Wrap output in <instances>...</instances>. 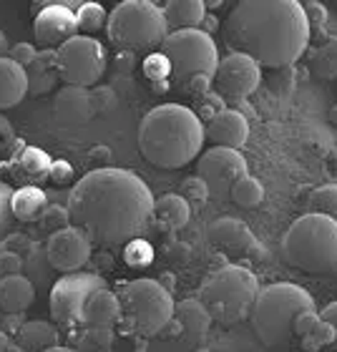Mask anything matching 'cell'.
I'll use <instances>...</instances> for the list:
<instances>
[{"mask_svg":"<svg viewBox=\"0 0 337 352\" xmlns=\"http://www.w3.org/2000/svg\"><path fill=\"white\" fill-rule=\"evenodd\" d=\"M28 96V76L8 56L0 58V111L15 109Z\"/></svg>","mask_w":337,"mask_h":352,"instance_id":"obj_24","label":"cell"},{"mask_svg":"<svg viewBox=\"0 0 337 352\" xmlns=\"http://www.w3.org/2000/svg\"><path fill=\"white\" fill-rule=\"evenodd\" d=\"M106 279L94 272H71L56 279V285L48 292V307L51 320L56 324H81L83 307L98 289H106Z\"/></svg>","mask_w":337,"mask_h":352,"instance_id":"obj_11","label":"cell"},{"mask_svg":"<svg viewBox=\"0 0 337 352\" xmlns=\"http://www.w3.org/2000/svg\"><path fill=\"white\" fill-rule=\"evenodd\" d=\"M247 174V159L235 148L212 146L197 162V176L206 184L212 199H229L232 186Z\"/></svg>","mask_w":337,"mask_h":352,"instance_id":"obj_12","label":"cell"},{"mask_svg":"<svg viewBox=\"0 0 337 352\" xmlns=\"http://www.w3.org/2000/svg\"><path fill=\"white\" fill-rule=\"evenodd\" d=\"M124 259H126V264H131V267H146V264H151V259H154V250H151V244H146L144 239H131V242L126 244Z\"/></svg>","mask_w":337,"mask_h":352,"instance_id":"obj_38","label":"cell"},{"mask_svg":"<svg viewBox=\"0 0 337 352\" xmlns=\"http://www.w3.org/2000/svg\"><path fill=\"white\" fill-rule=\"evenodd\" d=\"M23 257L21 252L3 250L0 247V277H10V274H23Z\"/></svg>","mask_w":337,"mask_h":352,"instance_id":"obj_40","label":"cell"},{"mask_svg":"<svg viewBox=\"0 0 337 352\" xmlns=\"http://www.w3.org/2000/svg\"><path fill=\"white\" fill-rule=\"evenodd\" d=\"M113 342V330H98V327H83L81 342L74 347L76 352H109Z\"/></svg>","mask_w":337,"mask_h":352,"instance_id":"obj_34","label":"cell"},{"mask_svg":"<svg viewBox=\"0 0 337 352\" xmlns=\"http://www.w3.org/2000/svg\"><path fill=\"white\" fill-rule=\"evenodd\" d=\"M33 36L43 51H53V48L58 51L61 45H66L71 38L78 36L76 13L66 6H45L33 21Z\"/></svg>","mask_w":337,"mask_h":352,"instance_id":"obj_16","label":"cell"},{"mask_svg":"<svg viewBox=\"0 0 337 352\" xmlns=\"http://www.w3.org/2000/svg\"><path fill=\"white\" fill-rule=\"evenodd\" d=\"M221 33L232 53L250 56L259 68L292 66L309 43V25L297 0H242Z\"/></svg>","mask_w":337,"mask_h":352,"instance_id":"obj_2","label":"cell"},{"mask_svg":"<svg viewBox=\"0 0 337 352\" xmlns=\"http://www.w3.org/2000/svg\"><path fill=\"white\" fill-rule=\"evenodd\" d=\"M68 217L91 244L118 247L139 239L154 217V194L133 171L106 166L88 171L68 194Z\"/></svg>","mask_w":337,"mask_h":352,"instance_id":"obj_1","label":"cell"},{"mask_svg":"<svg viewBox=\"0 0 337 352\" xmlns=\"http://www.w3.org/2000/svg\"><path fill=\"white\" fill-rule=\"evenodd\" d=\"M36 45H30V43H15L13 48H10V51H8V58L10 60H15V63H18V66H28L30 60L36 58Z\"/></svg>","mask_w":337,"mask_h":352,"instance_id":"obj_45","label":"cell"},{"mask_svg":"<svg viewBox=\"0 0 337 352\" xmlns=\"http://www.w3.org/2000/svg\"><path fill=\"white\" fill-rule=\"evenodd\" d=\"M302 13H305V21H307L309 28H323L327 23V8L323 3H317V0L302 3Z\"/></svg>","mask_w":337,"mask_h":352,"instance_id":"obj_42","label":"cell"},{"mask_svg":"<svg viewBox=\"0 0 337 352\" xmlns=\"http://www.w3.org/2000/svg\"><path fill=\"white\" fill-rule=\"evenodd\" d=\"M320 312L317 309H312V312H302L297 320H294L292 324V332H294V338H305V335H309V332L315 330L317 324H320Z\"/></svg>","mask_w":337,"mask_h":352,"instance_id":"obj_43","label":"cell"},{"mask_svg":"<svg viewBox=\"0 0 337 352\" xmlns=\"http://www.w3.org/2000/svg\"><path fill=\"white\" fill-rule=\"evenodd\" d=\"M171 322L176 324V330H179L184 342L199 345L209 335V327H212L214 320L209 317L206 307L199 300H184L174 307Z\"/></svg>","mask_w":337,"mask_h":352,"instance_id":"obj_19","label":"cell"},{"mask_svg":"<svg viewBox=\"0 0 337 352\" xmlns=\"http://www.w3.org/2000/svg\"><path fill=\"white\" fill-rule=\"evenodd\" d=\"M51 159L43 148L23 146L13 159V174L21 179L23 186H38L51 179Z\"/></svg>","mask_w":337,"mask_h":352,"instance_id":"obj_23","label":"cell"},{"mask_svg":"<svg viewBox=\"0 0 337 352\" xmlns=\"http://www.w3.org/2000/svg\"><path fill=\"white\" fill-rule=\"evenodd\" d=\"M182 197L186 199V201H197V204H204L206 199H209V189H206V184L199 179V176H191V179H186V182L182 184Z\"/></svg>","mask_w":337,"mask_h":352,"instance_id":"obj_41","label":"cell"},{"mask_svg":"<svg viewBox=\"0 0 337 352\" xmlns=\"http://www.w3.org/2000/svg\"><path fill=\"white\" fill-rule=\"evenodd\" d=\"M0 317H3V312H0Z\"/></svg>","mask_w":337,"mask_h":352,"instance_id":"obj_54","label":"cell"},{"mask_svg":"<svg viewBox=\"0 0 337 352\" xmlns=\"http://www.w3.org/2000/svg\"><path fill=\"white\" fill-rule=\"evenodd\" d=\"M58 58V71L63 86H76V88H91L101 81L106 74V48L101 41L88 36H76L71 38L66 45H61L56 51Z\"/></svg>","mask_w":337,"mask_h":352,"instance_id":"obj_10","label":"cell"},{"mask_svg":"<svg viewBox=\"0 0 337 352\" xmlns=\"http://www.w3.org/2000/svg\"><path fill=\"white\" fill-rule=\"evenodd\" d=\"M330 121L337 126V103H335V106H332V109H330Z\"/></svg>","mask_w":337,"mask_h":352,"instance_id":"obj_52","label":"cell"},{"mask_svg":"<svg viewBox=\"0 0 337 352\" xmlns=\"http://www.w3.org/2000/svg\"><path fill=\"white\" fill-rule=\"evenodd\" d=\"M45 252H48V262L53 264L56 272H63V274L81 272L91 259V239L71 224V227L58 229L48 236Z\"/></svg>","mask_w":337,"mask_h":352,"instance_id":"obj_15","label":"cell"},{"mask_svg":"<svg viewBox=\"0 0 337 352\" xmlns=\"http://www.w3.org/2000/svg\"><path fill=\"white\" fill-rule=\"evenodd\" d=\"M162 10L166 25L174 30H197L206 18V3L202 0H168Z\"/></svg>","mask_w":337,"mask_h":352,"instance_id":"obj_26","label":"cell"},{"mask_svg":"<svg viewBox=\"0 0 337 352\" xmlns=\"http://www.w3.org/2000/svg\"><path fill=\"white\" fill-rule=\"evenodd\" d=\"M45 352H76L74 347H63V345H56V347H51V350H45Z\"/></svg>","mask_w":337,"mask_h":352,"instance_id":"obj_51","label":"cell"},{"mask_svg":"<svg viewBox=\"0 0 337 352\" xmlns=\"http://www.w3.org/2000/svg\"><path fill=\"white\" fill-rule=\"evenodd\" d=\"M41 224H43L45 229H51V234H53V232H58V229L71 227L68 206H56V204H51V206H48V212L43 214V219H41Z\"/></svg>","mask_w":337,"mask_h":352,"instance_id":"obj_39","label":"cell"},{"mask_svg":"<svg viewBox=\"0 0 337 352\" xmlns=\"http://www.w3.org/2000/svg\"><path fill=\"white\" fill-rule=\"evenodd\" d=\"M164 229H184L191 219V204L182 194H166L154 199V217Z\"/></svg>","mask_w":337,"mask_h":352,"instance_id":"obj_28","label":"cell"},{"mask_svg":"<svg viewBox=\"0 0 337 352\" xmlns=\"http://www.w3.org/2000/svg\"><path fill=\"white\" fill-rule=\"evenodd\" d=\"M204 133L214 146L239 151L250 139V121L239 111L221 109L219 113H214L209 118V124L204 126Z\"/></svg>","mask_w":337,"mask_h":352,"instance_id":"obj_18","label":"cell"},{"mask_svg":"<svg viewBox=\"0 0 337 352\" xmlns=\"http://www.w3.org/2000/svg\"><path fill=\"white\" fill-rule=\"evenodd\" d=\"M8 352H25V350H21V347H18V345H15V342H13V347H10V350H8Z\"/></svg>","mask_w":337,"mask_h":352,"instance_id":"obj_53","label":"cell"},{"mask_svg":"<svg viewBox=\"0 0 337 352\" xmlns=\"http://www.w3.org/2000/svg\"><path fill=\"white\" fill-rule=\"evenodd\" d=\"M315 300L307 289L290 282L259 287L254 307L250 312L254 335L267 347H282L294 338L292 324L302 312H312Z\"/></svg>","mask_w":337,"mask_h":352,"instance_id":"obj_4","label":"cell"},{"mask_svg":"<svg viewBox=\"0 0 337 352\" xmlns=\"http://www.w3.org/2000/svg\"><path fill=\"white\" fill-rule=\"evenodd\" d=\"M229 197H232V201H235L237 206H242V209H254V206L262 204L264 189L254 176L247 174L232 186V194H229Z\"/></svg>","mask_w":337,"mask_h":352,"instance_id":"obj_32","label":"cell"},{"mask_svg":"<svg viewBox=\"0 0 337 352\" xmlns=\"http://www.w3.org/2000/svg\"><path fill=\"white\" fill-rule=\"evenodd\" d=\"M106 23H109V15H106L103 6H98V3H83V6L76 10L78 36L94 38L98 30H106Z\"/></svg>","mask_w":337,"mask_h":352,"instance_id":"obj_30","label":"cell"},{"mask_svg":"<svg viewBox=\"0 0 337 352\" xmlns=\"http://www.w3.org/2000/svg\"><path fill=\"white\" fill-rule=\"evenodd\" d=\"M53 264L48 262V252H45V244L43 247H30V252L23 257V274L33 282L36 289H48L53 287Z\"/></svg>","mask_w":337,"mask_h":352,"instance_id":"obj_29","label":"cell"},{"mask_svg":"<svg viewBox=\"0 0 337 352\" xmlns=\"http://www.w3.org/2000/svg\"><path fill=\"white\" fill-rule=\"evenodd\" d=\"M204 124L182 103H162L141 118L139 151L156 169H182L202 156Z\"/></svg>","mask_w":337,"mask_h":352,"instance_id":"obj_3","label":"cell"},{"mask_svg":"<svg viewBox=\"0 0 337 352\" xmlns=\"http://www.w3.org/2000/svg\"><path fill=\"white\" fill-rule=\"evenodd\" d=\"M8 51H10V48H8V41H6V36H3V30H0V58L8 56Z\"/></svg>","mask_w":337,"mask_h":352,"instance_id":"obj_50","label":"cell"},{"mask_svg":"<svg viewBox=\"0 0 337 352\" xmlns=\"http://www.w3.org/2000/svg\"><path fill=\"white\" fill-rule=\"evenodd\" d=\"M282 259L305 274H327L337 267V221L323 214L294 219L282 236Z\"/></svg>","mask_w":337,"mask_h":352,"instance_id":"obj_5","label":"cell"},{"mask_svg":"<svg viewBox=\"0 0 337 352\" xmlns=\"http://www.w3.org/2000/svg\"><path fill=\"white\" fill-rule=\"evenodd\" d=\"M300 342L305 352H323L325 347L335 345V327L330 322L320 320V324H317L315 330L309 332V335H305V338H300Z\"/></svg>","mask_w":337,"mask_h":352,"instance_id":"obj_35","label":"cell"},{"mask_svg":"<svg viewBox=\"0 0 337 352\" xmlns=\"http://www.w3.org/2000/svg\"><path fill=\"white\" fill-rule=\"evenodd\" d=\"M262 81V71L250 56L229 53L227 58H219L217 74L212 78V91L224 101H242L250 98Z\"/></svg>","mask_w":337,"mask_h":352,"instance_id":"obj_13","label":"cell"},{"mask_svg":"<svg viewBox=\"0 0 337 352\" xmlns=\"http://www.w3.org/2000/svg\"><path fill=\"white\" fill-rule=\"evenodd\" d=\"M116 294L121 302V322L136 335L156 338L174 317L171 292L156 279H131Z\"/></svg>","mask_w":337,"mask_h":352,"instance_id":"obj_8","label":"cell"},{"mask_svg":"<svg viewBox=\"0 0 337 352\" xmlns=\"http://www.w3.org/2000/svg\"><path fill=\"white\" fill-rule=\"evenodd\" d=\"M259 294V282L254 272L242 264H227L212 272L199 287V302L209 317L219 324H237L247 320Z\"/></svg>","mask_w":337,"mask_h":352,"instance_id":"obj_6","label":"cell"},{"mask_svg":"<svg viewBox=\"0 0 337 352\" xmlns=\"http://www.w3.org/2000/svg\"><path fill=\"white\" fill-rule=\"evenodd\" d=\"M159 53H164V58L171 66V81L182 88L197 76L214 78L217 66H219V51H217L214 38L199 28L168 33Z\"/></svg>","mask_w":337,"mask_h":352,"instance_id":"obj_9","label":"cell"},{"mask_svg":"<svg viewBox=\"0 0 337 352\" xmlns=\"http://www.w3.org/2000/svg\"><path fill=\"white\" fill-rule=\"evenodd\" d=\"M71 176H74V166H71L68 162H53L51 164V182L68 184Z\"/></svg>","mask_w":337,"mask_h":352,"instance_id":"obj_46","label":"cell"},{"mask_svg":"<svg viewBox=\"0 0 337 352\" xmlns=\"http://www.w3.org/2000/svg\"><path fill=\"white\" fill-rule=\"evenodd\" d=\"M15 144V131H13V124L8 121L3 113H0V159H6L10 154V148Z\"/></svg>","mask_w":337,"mask_h":352,"instance_id":"obj_44","label":"cell"},{"mask_svg":"<svg viewBox=\"0 0 337 352\" xmlns=\"http://www.w3.org/2000/svg\"><path fill=\"white\" fill-rule=\"evenodd\" d=\"M312 74L320 81H332L337 78V38L325 41L312 56Z\"/></svg>","mask_w":337,"mask_h":352,"instance_id":"obj_31","label":"cell"},{"mask_svg":"<svg viewBox=\"0 0 337 352\" xmlns=\"http://www.w3.org/2000/svg\"><path fill=\"white\" fill-rule=\"evenodd\" d=\"M206 239H209L214 250L227 254V257L257 259V262L264 259L262 244L257 242L252 229L242 219H235V217H221V219L212 221L209 229H206Z\"/></svg>","mask_w":337,"mask_h":352,"instance_id":"obj_14","label":"cell"},{"mask_svg":"<svg viewBox=\"0 0 337 352\" xmlns=\"http://www.w3.org/2000/svg\"><path fill=\"white\" fill-rule=\"evenodd\" d=\"M109 43L121 53H151L162 48L168 36L164 10L149 0L118 3L106 23Z\"/></svg>","mask_w":337,"mask_h":352,"instance_id":"obj_7","label":"cell"},{"mask_svg":"<svg viewBox=\"0 0 337 352\" xmlns=\"http://www.w3.org/2000/svg\"><path fill=\"white\" fill-rule=\"evenodd\" d=\"M25 76H28L30 96H45L51 94V91H56V86L61 83L56 51H38L36 58L25 66Z\"/></svg>","mask_w":337,"mask_h":352,"instance_id":"obj_22","label":"cell"},{"mask_svg":"<svg viewBox=\"0 0 337 352\" xmlns=\"http://www.w3.org/2000/svg\"><path fill=\"white\" fill-rule=\"evenodd\" d=\"M98 113L94 91L76 86H61L53 98V118L63 129H78L86 126Z\"/></svg>","mask_w":337,"mask_h":352,"instance_id":"obj_17","label":"cell"},{"mask_svg":"<svg viewBox=\"0 0 337 352\" xmlns=\"http://www.w3.org/2000/svg\"><path fill=\"white\" fill-rule=\"evenodd\" d=\"M58 324L48 320H25L23 327L15 332V345L25 352H45L58 345Z\"/></svg>","mask_w":337,"mask_h":352,"instance_id":"obj_25","label":"cell"},{"mask_svg":"<svg viewBox=\"0 0 337 352\" xmlns=\"http://www.w3.org/2000/svg\"><path fill=\"white\" fill-rule=\"evenodd\" d=\"M118 322H121V302H118V294L111 292L109 287L98 289L86 302V307H83L81 324L83 327H98V330H113Z\"/></svg>","mask_w":337,"mask_h":352,"instance_id":"obj_20","label":"cell"},{"mask_svg":"<svg viewBox=\"0 0 337 352\" xmlns=\"http://www.w3.org/2000/svg\"><path fill=\"white\" fill-rule=\"evenodd\" d=\"M320 317H323L325 322H330L332 327H335V347H337V302H330V305L320 312Z\"/></svg>","mask_w":337,"mask_h":352,"instance_id":"obj_48","label":"cell"},{"mask_svg":"<svg viewBox=\"0 0 337 352\" xmlns=\"http://www.w3.org/2000/svg\"><path fill=\"white\" fill-rule=\"evenodd\" d=\"M48 206V194L41 186H21L13 191V214L18 221H41Z\"/></svg>","mask_w":337,"mask_h":352,"instance_id":"obj_27","label":"cell"},{"mask_svg":"<svg viewBox=\"0 0 337 352\" xmlns=\"http://www.w3.org/2000/svg\"><path fill=\"white\" fill-rule=\"evenodd\" d=\"M15 221L18 219H15L13 214V189L0 182V244L13 234Z\"/></svg>","mask_w":337,"mask_h":352,"instance_id":"obj_36","label":"cell"},{"mask_svg":"<svg viewBox=\"0 0 337 352\" xmlns=\"http://www.w3.org/2000/svg\"><path fill=\"white\" fill-rule=\"evenodd\" d=\"M309 212L337 221V184H323L309 194Z\"/></svg>","mask_w":337,"mask_h":352,"instance_id":"obj_33","label":"cell"},{"mask_svg":"<svg viewBox=\"0 0 337 352\" xmlns=\"http://www.w3.org/2000/svg\"><path fill=\"white\" fill-rule=\"evenodd\" d=\"M36 287L25 274L0 277V312L3 315H23L36 302Z\"/></svg>","mask_w":337,"mask_h":352,"instance_id":"obj_21","label":"cell"},{"mask_svg":"<svg viewBox=\"0 0 337 352\" xmlns=\"http://www.w3.org/2000/svg\"><path fill=\"white\" fill-rule=\"evenodd\" d=\"M144 74L154 86H166L171 83V66L164 58V53H149V58L144 60Z\"/></svg>","mask_w":337,"mask_h":352,"instance_id":"obj_37","label":"cell"},{"mask_svg":"<svg viewBox=\"0 0 337 352\" xmlns=\"http://www.w3.org/2000/svg\"><path fill=\"white\" fill-rule=\"evenodd\" d=\"M10 347H13V338L6 330H0V352H8Z\"/></svg>","mask_w":337,"mask_h":352,"instance_id":"obj_49","label":"cell"},{"mask_svg":"<svg viewBox=\"0 0 337 352\" xmlns=\"http://www.w3.org/2000/svg\"><path fill=\"white\" fill-rule=\"evenodd\" d=\"M184 88H186L189 94H197V96L209 94V91H212V78H209V76H197V78H191Z\"/></svg>","mask_w":337,"mask_h":352,"instance_id":"obj_47","label":"cell"}]
</instances>
